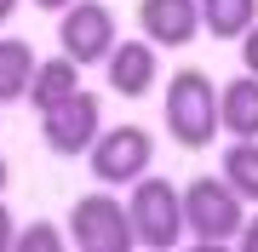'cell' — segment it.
Listing matches in <instances>:
<instances>
[{
    "instance_id": "cell-1",
    "label": "cell",
    "mask_w": 258,
    "mask_h": 252,
    "mask_svg": "<svg viewBox=\"0 0 258 252\" xmlns=\"http://www.w3.org/2000/svg\"><path fill=\"white\" fill-rule=\"evenodd\" d=\"M166 132L178 138V149H207L212 138H218V80L207 75V69L184 63L172 80H166Z\"/></svg>"
},
{
    "instance_id": "cell-2",
    "label": "cell",
    "mask_w": 258,
    "mask_h": 252,
    "mask_svg": "<svg viewBox=\"0 0 258 252\" xmlns=\"http://www.w3.org/2000/svg\"><path fill=\"white\" fill-rule=\"evenodd\" d=\"M178 212H184V235L195 246H230L247 218V201L224 178H189V189H178Z\"/></svg>"
},
{
    "instance_id": "cell-3",
    "label": "cell",
    "mask_w": 258,
    "mask_h": 252,
    "mask_svg": "<svg viewBox=\"0 0 258 252\" xmlns=\"http://www.w3.org/2000/svg\"><path fill=\"white\" fill-rule=\"evenodd\" d=\"M126 224H132V246H144V252H172L178 241H184L178 184H172V178H132Z\"/></svg>"
},
{
    "instance_id": "cell-4",
    "label": "cell",
    "mask_w": 258,
    "mask_h": 252,
    "mask_svg": "<svg viewBox=\"0 0 258 252\" xmlns=\"http://www.w3.org/2000/svg\"><path fill=\"white\" fill-rule=\"evenodd\" d=\"M69 246L81 252H132V224H126V201H115L109 189H92L69 206Z\"/></svg>"
},
{
    "instance_id": "cell-5",
    "label": "cell",
    "mask_w": 258,
    "mask_h": 252,
    "mask_svg": "<svg viewBox=\"0 0 258 252\" xmlns=\"http://www.w3.org/2000/svg\"><path fill=\"white\" fill-rule=\"evenodd\" d=\"M86 160H92V178L98 184H109V189H120V184H132V178H144L149 172V160H155V138H149L144 126H109L103 132L98 126V138L86 143Z\"/></svg>"
},
{
    "instance_id": "cell-6",
    "label": "cell",
    "mask_w": 258,
    "mask_h": 252,
    "mask_svg": "<svg viewBox=\"0 0 258 252\" xmlns=\"http://www.w3.org/2000/svg\"><path fill=\"white\" fill-rule=\"evenodd\" d=\"M115 12L103 6V0H69L63 12H57V46H63V57H75L81 69H92L109 57L115 46Z\"/></svg>"
},
{
    "instance_id": "cell-7",
    "label": "cell",
    "mask_w": 258,
    "mask_h": 252,
    "mask_svg": "<svg viewBox=\"0 0 258 252\" xmlns=\"http://www.w3.org/2000/svg\"><path fill=\"white\" fill-rule=\"evenodd\" d=\"M103 126V109H98V92H81L75 86L69 98H57L52 109H40V143H46L52 155H86V143L98 138Z\"/></svg>"
},
{
    "instance_id": "cell-8",
    "label": "cell",
    "mask_w": 258,
    "mask_h": 252,
    "mask_svg": "<svg viewBox=\"0 0 258 252\" xmlns=\"http://www.w3.org/2000/svg\"><path fill=\"white\" fill-rule=\"evenodd\" d=\"M103 75H109L115 98H144L161 75V46H149V40H115L109 57H103Z\"/></svg>"
},
{
    "instance_id": "cell-9",
    "label": "cell",
    "mask_w": 258,
    "mask_h": 252,
    "mask_svg": "<svg viewBox=\"0 0 258 252\" xmlns=\"http://www.w3.org/2000/svg\"><path fill=\"white\" fill-rule=\"evenodd\" d=\"M138 29L149 46H189L201 35L195 0H138Z\"/></svg>"
},
{
    "instance_id": "cell-10",
    "label": "cell",
    "mask_w": 258,
    "mask_h": 252,
    "mask_svg": "<svg viewBox=\"0 0 258 252\" xmlns=\"http://www.w3.org/2000/svg\"><path fill=\"white\" fill-rule=\"evenodd\" d=\"M218 132L258 138V75H235L230 86H218Z\"/></svg>"
},
{
    "instance_id": "cell-11",
    "label": "cell",
    "mask_w": 258,
    "mask_h": 252,
    "mask_svg": "<svg viewBox=\"0 0 258 252\" xmlns=\"http://www.w3.org/2000/svg\"><path fill=\"white\" fill-rule=\"evenodd\" d=\"M75 86H81V63L75 57H35V75H29V92H23V103H35V109H52L57 98H69Z\"/></svg>"
},
{
    "instance_id": "cell-12",
    "label": "cell",
    "mask_w": 258,
    "mask_h": 252,
    "mask_svg": "<svg viewBox=\"0 0 258 252\" xmlns=\"http://www.w3.org/2000/svg\"><path fill=\"white\" fill-rule=\"evenodd\" d=\"M195 12H201V29L212 40H241L247 23L258 18V0H195Z\"/></svg>"
},
{
    "instance_id": "cell-13",
    "label": "cell",
    "mask_w": 258,
    "mask_h": 252,
    "mask_svg": "<svg viewBox=\"0 0 258 252\" xmlns=\"http://www.w3.org/2000/svg\"><path fill=\"white\" fill-rule=\"evenodd\" d=\"M35 75V46L29 40H0V103H23Z\"/></svg>"
},
{
    "instance_id": "cell-14",
    "label": "cell",
    "mask_w": 258,
    "mask_h": 252,
    "mask_svg": "<svg viewBox=\"0 0 258 252\" xmlns=\"http://www.w3.org/2000/svg\"><path fill=\"white\" fill-rule=\"evenodd\" d=\"M218 178L241 201H258V138H235L230 149H224V172Z\"/></svg>"
},
{
    "instance_id": "cell-15",
    "label": "cell",
    "mask_w": 258,
    "mask_h": 252,
    "mask_svg": "<svg viewBox=\"0 0 258 252\" xmlns=\"http://www.w3.org/2000/svg\"><path fill=\"white\" fill-rule=\"evenodd\" d=\"M57 246H63V229L57 224H29V229L12 235V252H57Z\"/></svg>"
},
{
    "instance_id": "cell-16",
    "label": "cell",
    "mask_w": 258,
    "mask_h": 252,
    "mask_svg": "<svg viewBox=\"0 0 258 252\" xmlns=\"http://www.w3.org/2000/svg\"><path fill=\"white\" fill-rule=\"evenodd\" d=\"M241 69H247V75H258V18L247 23V35H241Z\"/></svg>"
},
{
    "instance_id": "cell-17",
    "label": "cell",
    "mask_w": 258,
    "mask_h": 252,
    "mask_svg": "<svg viewBox=\"0 0 258 252\" xmlns=\"http://www.w3.org/2000/svg\"><path fill=\"white\" fill-rule=\"evenodd\" d=\"M12 235H18V224H12V206L0 195V252H12Z\"/></svg>"
},
{
    "instance_id": "cell-18",
    "label": "cell",
    "mask_w": 258,
    "mask_h": 252,
    "mask_svg": "<svg viewBox=\"0 0 258 252\" xmlns=\"http://www.w3.org/2000/svg\"><path fill=\"white\" fill-rule=\"evenodd\" d=\"M235 241H241V252H258V218H241Z\"/></svg>"
},
{
    "instance_id": "cell-19",
    "label": "cell",
    "mask_w": 258,
    "mask_h": 252,
    "mask_svg": "<svg viewBox=\"0 0 258 252\" xmlns=\"http://www.w3.org/2000/svg\"><path fill=\"white\" fill-rule=\"evenodd\" d=\"M18 6H23V0H0V29H6V18H12Z\"/></svg>"
},
{
    "instance_id": "cell-20",
    "label": "cell",
    "mask_w": 258,
    "mask_h": 252,
    "mask_svg": "<svg viewBox=\"0 0 258 252\" xmlns=\"http://www.w3.org/2000/svg\"><path fill=\"white\" fill-rule=\"evenodd\" d=\"M35 6H40V12H63L69 0H35Z\"/></svg>"
},
{
    "instance_id": "cell-21",
    "label": "cell",
    "mask_w": 258,
    "mask_h": 252,
    "mask_svg": "<svg viewBox=\"0 0 258 252\" xmlns=\"http://www.w3.org/2000/svg\"><path fill=\"white\" fill-rule=\"evenodd\" d=\"M0 195H6V160H0Z\"/></svg>"
}]
</instances>
